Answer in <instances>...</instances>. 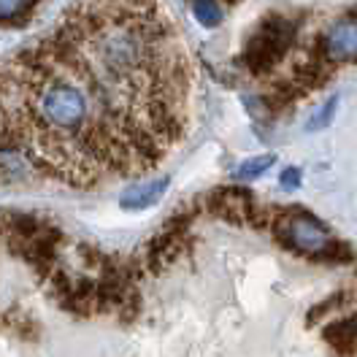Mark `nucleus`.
Here are the masks:
<instances>
[{
  "label": "nucleus",
  "mask_w": 357,
  "mask_h": 357,
  "mask_svg": "<svg viewBox=\"0 0 357 357\" xmlns=\"http://www.w3.org/2000/svg\"><path fill=\"white\" fill-rule=\"evenodd\" d=\"M192 11H195V20L203 24V27H217L220 20H222V11L214 0H195L192 3Z\"/></svg>",
  "instance_id": "obj_8"
},
{
  "label": "nucleus",
  "mask_w": 357,
  "mask_h": 357,
  "mask_svg": "<svg viewBox=\"0 0 357 357\" xmlns=\"http://www.w3.org/2000/svg\"><path fill=\"white\" fill-rule=\"evenodd\" d=\"M192 70L160 0H73L0 60V184L95 187L174 149Z\"/></svg>",
  "instance_id": "obj_1"
},
{
  "label": "nucleus",
  "mask_w": 357,
  "mask_h": 357,
  "mask_svg": "<svg viewBox=\"0 0 357 357\" xmlns=\"http://www.w3.org/2000/svg\"><path fill=\"white\" fill-rule=\"evenodd\" d=\"M282 233L287 236V241H290L295 249H301V252H306V255L328 252V246H331V238H328L325 227L319 222H314L312 217H303V214L287 217Z\"/></svg>",
  "instance_id": "obj_2"
},
{
  "label": "nucleus",
  "mask_w": 357,
  "mask_h": 357,
  "mask_svg": "<svg viewBox=\"0 0 357 357\" xmlns=\"http://www.w3.org/2000/svg\"><path fill=\"white\" fill-rule=\"evenodd\" d=\"M282 187H290V190H295V187H301V171L298 168H287L284 174H282Z\"/></svg>",
  "instance_id": "obj_10"
},
{
  "label": "nucleus",
  "mask_w": 357,
  "mask_h": 357,
  "mask_svg": "<svg viewBox=\"0 0 357 357\" xmlns=\"http://www.w3.org/2000/svg\"><path fill=\"white\" fill-rule=\"evenodd\" d=\"M287 36H290V30L282 22L266 24V27H263V36L255 38V44H252V54H255L260 63H268V60L279 57L284 44H287Z\"/></svg>",
  "instance_id": "obj_4"
},
{
  "label": "nucleus",
  "mask_w": 357,
  "mask_h": 357,
  "mask_svg": "<svg viewBox=\"0 0 357 357\" xmlns=\"http://www.w3.org/2000/svg\"><path fill=\"white\" fill-rule=\"evenodd\" d=\"M273 162H276V155H263V157H255V160H246V162H241V165L236 168V174H233V176L238 178V181L260 178L268 168L273 165Z\"/></svg>",
  "instance_id": "obj_7"
},
{
  "label": "nucleus",
  "mask_w": 357,
  "mask_h": 357,
  "mask_svg": "<svg viewBox=\"0 0 357 357\" xmlns=\"http://www.w3.org/2000/svg\"><path fill=\"white\" fill-rule=\"evenodd\" d=\"M17 6V0H0V14H6V11H11Z\"/></svg>",
  "instance_id": "obj_11"
},
{
  "label": "nucleus",
  "mask_w": 357,
  "mask_h": 357,
  "mask_svg": "<svg viewBox=\"0 0 357 357\" xmlns=\"http://www.w3.org/2000/svg\"><path fill=\"white\" fill-rule=\"evenodd\" d=\"M335 103H338V98L328 100V103L322 106V112L317 114L312 122H309V128H312V130H319V128H325V125L331 122V116H333V112H335Z\"/></svg>",
  "instance_id": "obj_9"
},
{
  "label": "nucleus",
  "mask_w": 357,
  "mask_h": 357,
  "mask_svg": "<svg viewBox=\"0 0 357 357\" xmlns=\"http://www.w3.org/2000/svg\"><path fill=\"white\" fill-rule=\"evenodd\" d=\"M325 49L333 63H347L357 57V20H341L335 22L325 36Z\"/></svg>",
  "instance_id": "obj_3"
},
{
  "label": "nucleus",
  "mask_w": 357,
  "mask_h": 357,
  "mask_svg": "<svg viewBox=\"0 0 357 357\" xmlns=\"http://www.w3.org/2000/svg\"><path fill=\"white\" fill-rule=\"evenodd\" d=\"M325 335H328V341H331L333 347H338V349H352L357 344V319L335 322Z\"/></svg>",
  "instance_id": "obj_6"
},
{
  "label": "nucleus",
  "mask_w": 357,
  "mask_h": 357,
  "mask_svg": "<svg viewBox=\"0 0 357 357\" xmlns=\"http://www.w3.org/2000/svg\"><path fill=\"white\" fill-rule=\"evenodd\" d=\"M168 187V178H157V181H149V184H141V187H133L122 195V206L125 208H146L152 203L160 201V195L165 192Z\"/></svg>",
  "instance_id": "obj_5"
}]
</instances>
